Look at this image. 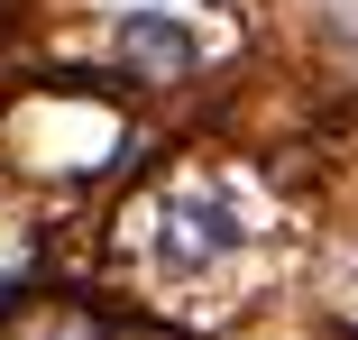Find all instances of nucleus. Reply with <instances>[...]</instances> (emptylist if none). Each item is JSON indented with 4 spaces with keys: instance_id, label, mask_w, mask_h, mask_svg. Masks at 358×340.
Listing matches in <instances>:
<instances>
[{
    "instance_id": "1",
    "label": "nucleus",
    "mask_w": 358,
    "mask_h": 340,
    "mask_svg": "<svg viewBox=\"0 0 358 340\" xmlns=\"http://www.w3.org/2000/svg\"><path fill=\"white\" fill-rule=\"evenodd\" d=\"M257 248V193L239 175H184L148 202V267L166 285H202Z\"/></svg>"
},
{
    "instance_id": "2",
    "label": "nucleus",
    "mask_w": 358,
    "mask_h": 340,
    "mask_svg": "<svg viewBox=\"0 0 358 340\" xmlns=\"http://www.w3.org/2000/svg\"><path fill=\"white\" fill-rule=\"evenodd\" d=\"M110 46H120V64H129V74H184V64L202 55V37H193L175 10H129Z\"/></svg>"
},
{
    "instance_id": "3",
    "label": "nucleus",
    "mask_w": 358,
    "mask_h": 340,
    "mask_svg": "<svg viewBox=\"0 0 358 340\" xmlns=\"http://www.w3.org/2000/svg\"><path fill=\"white\" fill-rule=\"evenodd\" d=\"M19 340H92V322H83V313H37Z\"/></svg>"
}]
</instances>
